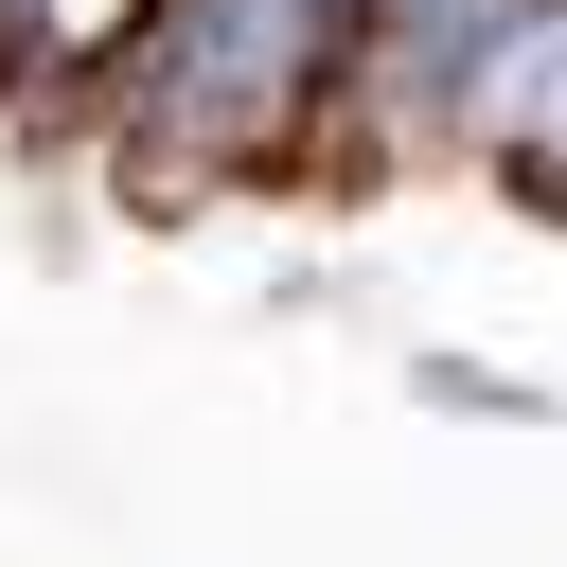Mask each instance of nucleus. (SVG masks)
Listing matches in <instances>:
<instances>
[{"mask_svg": "<svg viewBox=\"0 0 567 567\" xmlns=\"http://www.w3.org/2000/svg\"><path fill=\"white\" fill-rule=\"evenodd\" d=\"M354 106V0H142L106 53V142L124 195H213L301 159Z\"/></svg>", "mask_w": 567, "mask_h": 567, "instance_id": "obj_1", "label": "nucleus"}, {"mask_svg": "<svg viewBox=\"0 0 567 567\" xmlns=\"http://www.w3.org/2000/svg\"><path fill=\"white\" fill-rule=\"evenodd\" d=\"M124 18H142V0H0V106H35V89H106Z\"/></svg>", "mask_w": 567, "mask_h": 567, "instance_id": "obj_2", "label": "nucleus"}]
</instances>
